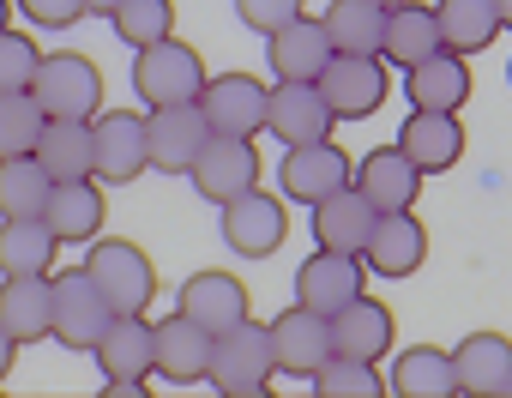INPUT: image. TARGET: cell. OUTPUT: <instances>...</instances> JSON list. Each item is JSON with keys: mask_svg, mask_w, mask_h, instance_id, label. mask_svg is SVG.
I'll return each instance as SVG.
<instances>
[{"mask_svg": "<svg viewBox=\"0 0 512 398\" xmlns=\"http://www.w3.org/2000/svg\"><path fill=\"white\" fill-rule=\"evenodd\" d=\"M109 320H115V308L103 302V290L91 284L85 266L55 272V344L61 350H91Z\"/></svg>", "mask_w": 512, "mask_h": 398, "instance_id": "obj_11", "label": "cell"}, {"mask_svg": "<svg viewBox=\"0 0 512 398\" xmlns=\"http://www.w3.org/2000/svg\"><path fill=\"white\" fill-rule=\"evenodd\" d=\"M49 115L31 91H0V157H31Z\"/></svg>", "mask_w": 512, "mask_h": 398, "instance_id": "obj_36", "label": "cell"}, {"mask_svg": "<svg viewBox=\"0 0 512 398\" xmlns=\"http://www.w3.org/2000/svg\"><path fill=\"white\" fill-rule=\"evenodd\" d=\"M13 356H19V338L0 326V386H7V374H13Z\"/></svg>", "mask_w": 512, "mask_h": 398, "instance_id": "obj_42", "label": "cell"}, {"mask_svg": "<svg viewBox=\"0 0 512 398\" xmlns=\"http://www.w3.org/2000/svg\"><path fill=\"white\" fill-rule=\"evenodd\" d=\"M31 97L43 103L49 121H91L103 109V73L91 55L79 49H55L37 61V79H31Z\"/></svg>", "mask_w": 512, "mask_h": 398, "instance_id": "obj_4", "label": "cell"}, {"mask_svg": "<svg viewBox=\"0 0 512 398\" xmlns=\"http://www.w3.org/2000/svg\"><path fill=\"white\" fill-rule=\"evenodd\" d=\"M320 25H326L338 55H380V43H386V7L380 0H332L320 13Z\"/></svg>", "mask_w": 512, "mask_h": 398, "instance_id": "obj_32", "label": "cell"}, {"mask_svg": "<svg viewBox=\"0 0 512 398\" xmlns=\"http://www.w3.org/2000/svg\"><path fill=\"white\" fill-rule=\"evenodd\" d=\"M61 236L43 218H0V278H25V272H55Z\"/></svg>", "mask_w": 512, "mask_h": 398, "instance_id": "obj_31", "label": "cell"}, {"mask_svg": "<svg viewBox=\"0 0 512 398\" xmlns=\"http://www.w3.org/2000/svg\"><path fill=\"white\" fill-rule=\"evenodd\" d=\"M37 61H43L37 37H25L19 25H7V31H0V91H31V79H37Z\"/></svg>", "mask_w": 512, "mask_h": 398, "instance_id": "obj_39", "label": "cell"}, {"mask_svg": "<svg viewBox=\"0 0 512 398\" xmlns=\"http://www.w3.org/2000/svg\"><path fill=\"white\" fill-rule=\"evenodd\" d=\"M308 386H314V398H380L386 392L374 362H356V356H338V350L308 374Z\"/></svg>", "mask_w": 512, "mask_h": 398, "instance_id": "obj_37", "label": "cell"}, {"mask_svg": "<svg viewBox=\"0 0 512 398\" xmlns=\"http://www.w3.org/2000/svg\"><path fill=\"white\" fill-rule=\"evenodd\" d=\"M500 398H512V380H506V392H500Z\"/></svg>", "mask_w": 512, "mask_h": 398, "instance_id": "obj_47", "label": "cell"}, {"mask_svg": "<svg viewBox=\"0 0 512 398\" xmlns=\"http://www.w3.org/2000/svg\"><path fill=\"white\" fill-rule=\"evenodd\" d=\"M187 181H193V193L205 206H229L235 193L260 187V151H253V139H241V133H211L199 145Z\"/></svg>", "mask_w": 512, "mask_h": 398, "instance_id": "obj_5", "label": "cell"}, {"mask_svg": "<svg viewBox=\"0 0 512 398\" xmlns=\"http://www.w3.org/2000/svg\"><path fill=\"white\" fill-rule=\"evenodd\" d=\"M55 175L37 157H0V218H43Z\"/></svg>", "mask_w": 512, "mask_h": 398, "instance_id": "obj_35", "label": "cell"}, {"mask_svg": "<svg viewBox=\"0 0 512 398\" xmlns=\"http://www.w3.org/2000/svg\"><path fill=\"white\" fill-rule=\"evenodd\" d=\"M205 79H211V73H205L199 49H193V43H181V37H157V43L133 49V91H139V103H145V109L199 103Z\"/></svg>", "mask_w": 512, "mask_h": 398, "instance_id": "obj_2", "label": "cell"}, {"mask_svg": "<svg viewBox=\"0 0 512 398\" xmlns=\"http://www.w3.org/2000/svg\"><path fill=\"white\" fill-rule=\"evenodd\" d=\"M434 19H440V43H446L452 55H482V49L500 37L494 0H440Z\"/></svg>", "mask_w": 512, "mask_h": 398, "instance_id": "obj_34", "label": "cell"}, {"mask_svg": "<svg viewBox=\"0 0 512 398\" xmlns=\"http://www.w3.org/2000/svg\"><path fill=\"white\" fill-rule=\"evenodd\" d=\"M85 272H91V284L103 290V302L115 314H145L157 302V266L127 236H97L91 254H85Z\"/></svg>", "mask_w": 512, "mask_h": 398, "instance_id": "obj_3", "label": "cell"}, {"mask_svg": "<svg viewBox=\"0 0 512 398\" xmlns=\"http://www.w3.org/2000/svg\"><path fill=\"white\" fill-rule=\"evenodd\" d=\"M338 115L326 109L320 85H296V79H278L266 91V133L278 145H308V139H332Z\"/></svg>", "mask_w": 512, "mask_h": 398, "instance_id": "obj_13", "label": "cell"}, {"mask_svg": "<svg viewBox=\"0 0 512 398\" xmlns=\"http://www.w3.org/2000/svg\"><path fill=\"white\" fill-rule=\"evenodd\" d=\"M332 55H338V49H332L326 25H320V19H308V13H296L290 25H278V31L266 37V67H272V79L314 85V79L326 73V61H332Z\"/></svg>", "mask_w": 512, "mask_h": 398, "instance_id": "obj_16", "label": "cell"}, {"mask_svg": "<svg viewBox=\"0 0 512 398\" xmlns=\"http://www.w3.org/2000/svg\"><path fill=\"white\" fill-rule=\"evenodd\" d=\"M452 374L464 398H500L512 380V338L506 332H470L452 350Z\"/></svg>", "mask_w": 512, "mask_h": 398, "instance_id": "obj_24", "label": "cell"}, {"mask_svg": "<svg viewBox=\"0 0 512 398\" xmlns=\"http://www.w3.org/2000/svg\"><path fill=\"white\" fill-rule=\"evenodd\" d=\"M19 13L31 31H73L79 19H91L85 0H19Z\"/></svg>", "mask_w": 512, "mask_h": 398, "instance_id": "obj_41", "label": "cell"}, {"mask_svg": "<svg viewBox=\"0 0 512 398\" xmlns=\"http://www.w3.org/2000/svg\"><path fill=\"white\" fill-rule=\"evenodd\" d=\"M13 25V0H0V31H7Z\"/></svg>", "mask_w": 512, "mask_h": 398, "instance_id": "obj_46", "label": "cell"}, {"mask_svg": "<svg viewBox=\"0 0 512 398\" xmlns=\"http://www.w3.org/2000/svg\"><path fill=\"white\" fill-rule=\"evenodd\" d=\"M506 85H512V61H506Z\"/></svg>", "mask_w": 512, "mask_h": 398, "instance_id": "obj_48", "label": "cell"}, {"mask_svg": "<svg viewBox=\"0 0 512 398\" xmlns=\"http://www.w3.org/2000/svg\"><path fill=\"white\" fill-rule=\"evenodd\" d=\"M272 374H278V356H272V326H229L211 338V386L223 398H266L272 392Z\"/></svg>", "mask_w": 512, "mask_h": 398, "instance_id": "obj_1", "label": "cell"}, {"mask_svg": "<svg viewBox=\"0 0 512 398\" xmlns=\"http://www.w3.org/2000/svg\"><path fill=\"white\" fill-rule=\"evenodd\" d=\"M386 392H398V398H458L452 350H440V344H404V350L392 356Z\"/></svg>", "mask_w": 512, "mask_h": 398, "instance_id": "obj_29", "label": "cell"}, {"mask_svg": "<svg viewBox=\"0 0 512 398\" xmlns=\"http://www.w3.org/2000/svg\"><path fill=\"white\" fill-rule=\"evenodd\" d=\"M392 344H398L392 308L374 302L368 290L332 314V350H338V356H356V362H374V368H380V356H392Z\"/></svg>", "mask_w": 512, "mask_h": 398, "instance_id": "obj_21", "label": "cell"}, {"mask_svg": "<svg viewBox=\"0 0 512 398\" xmlns=\"http://www.w3.org/2000/svg\"><path fill=\"white\" fill-rule=\"evenodd\" d=\"M362 260H368L374 278H416L422 260H428V230H422L416 206H404V212H380V224H374Z\"/></svg>", "mask_w": 512, "mask_h": 398, "instance_id": "obj_17", "label": "cell"}, {"mask_svg": "<svg viewBox=\"0 0 512 398\" xmlns=\"http://www.w3.org/2000/svg\"><path fill=\"white\" fill-rule=\"evenodd\" d=\"M187 320H199L211 338L217 332H229V326H241L247 320V284L241 278H229V272H193L187 284H181V302H175Z\"/></svg>", "mask_w": 512, "mask_h": 398, "instance_id": "obj_26", "label": "cell"}, {"mask_svg": "<svg viewBox=\"0 0 512 398\" xmlns=\"http://www.w3.org/2000/svg\"><path fill=\"white\" fill-rule=\"evenodd\" d=\"M314 85H320V97H326V109H332L338 121H368V115L386 103V91H392L380 55H332Z\"/></svg>", "mask_w": 512, "mask_h": 398, "instance_id": "obj_8", "label": "cell"}, {"mask_svg": "<svg viewBox=\"0 0 512 398\" xmlns=\"http://www.w3.org/2000/svg\"><path fill=\"white\" fill-rule=\"evenodd\" d=\"M356 187L374 199V212H404L416 206V193H422V169L404 157V145H374L362 163H356Z\"/></svg>", "mask_w": 512, "mask_h": 398, "instance_id": "obj_25", "label": "cell"}, {"mask_svg": "<svg viewBox=\"0 0 512 398\" xmlns=\"http://www.w3.org/2000/svg\"><path fill=\"white\" fill-rule=\"evenodd\" d=\"M470 67H464V55H452V49H440V55H428V61H416V67H404V97H410V109H464L470 103Z\"/></svg>", "mask_w": 512, "mask_h": 398, "instance_id": "obj_28", "label": "cell"}, {"mask_svg": "<svg viewBox=\"0 0 512 398\" xmlns=\"http://www.w3.org/2000/svg\"><path fill=\"white\" fill-rule=\"evenodd\" d=\"M398 145L422 175H440L464 157V121L452 109H410V121L398 127Z\"/></svg>", "mask_w": 512, "mask_h": 398, "instance_id": "obj_23", "label": "cell"}, {"mask_svg": "<svg viewBox=\"0 0 512 398\" xmlns=\"http://www.w3.org/2000/svg\"><path fill=\"white\" fill-rule=\"evenodd\" d=\"M145 380H103V398H139Z\"/></svg>", "mask_w": 512, "mask_h": 398, "instance_id": "obj_43", "label": "cell"}, {"mask_svg": "<svg viewBox=\"0 0 512 398\" xmlns=\"http://www.w3.org/2000/svg\"><path fill=\"white\" fill-rule=\"evenodd\" d=\"M217 212H223V242H229V254H241V260H266V254H278L284 236H290L284 199L266 193V187L235 193L229 206H217Z\"/></svg>", "mask_w": 512, "mask_h": 398, "instance_id": "obj_7", "label": "cell"}, {"mask_svg": "<svg viewBox=\"0 0 512 398\" xmlns=\"http://www.w3.org/2000/svg\"><path fill=\"white\" fill-rule=\"evenodd\" d=\"M302 13V0H235V19L253 31V37H272L278 25H290Z\"/></svg>", "mask_w": 512, "mask_h": 398, "instance_id": "obj_40", "label": "cell"}, {"mask_svg": "<svg viewBox=\"0 0 512 398\" xmlns=\"http://www.w3.org/2000/svg\"><path fill=\"white\" fill-rule=\"evenodd\" d=\"M440 19L434 7H422V0H398V7H386V43H380V61L392 67H416L428 55H440Z\"/></svg>", "mask_w": 512, "mask_h": 398, "instance_id": "obj_30", "label": "cell"}, {"mask_svg": "<svg viewBox=\"0 0 512 398\" xmlns=\"http://www.w3.org/2000/svg\"><path fill=\"white\" fill-rule=\"evenodd\" d=\"M0 326L19 338V350L55 338V272L0 278Z\"/></svg>", "mask_w": 512, "mask_h": 398, "instance_id": "obj_19", "label": "cell"}, {"mask_svg": "<svg viewBox=\"0 0 512 398\" xmlns=\"http://www.w3.org/2000/svg\"><path fill=\"white\" fill-rule=\"evenodd\" d=\"M308 212H314V248H338V254H362L368 236H374V224H380L374 199L356 181L338 187V193H326L320 206H308Z\"/></svg>", "mask_w": 512, "mask_h": 398, "instance_id": "obj_20", "label": "cell"}, {"mask_svg": "<svg viewBox=\"0 0 512 398\" xmlns=\"http://www.w3.org/2000/svg\"><path fill=\"white\" fill-rule=\"evenodd\" d=\"M380 7H398V0H380Z\"/></svg>", "mask_w": 512, "mask_h": 398, "instance_id": "obj_49", "label": "cell"}, {"mask_svg": "<svg viewBox=\"0 0 512 398\" xmlns=\"http://www.w3.org/2000/svg\"><path fill=\"white\" fill-rule=\"evenodd\" d=\"M103 380H151L157 374V320L145 314H115L103 338L91 344Z\"/></svg>", "mask_w": 512, "mask_h": 398, "instance_id": "obj_15", "label": "cell"}, {"mask_svg": "<svg viewBox=\"0 0 512 398\" xmlns=\"http://www.w3.org/2000/svg\"><path fill=\"white\" fill-rule=\"evenodd\" d=\"M272 356H278V374H314L326 356H332V320L290 302L278 320H272Z\"/></svg>", "mask_w": 512, "mask_h": 398, "instance_id": "obj_22", "label": "cell"}, {"mask_svg": "<svg viewBox=\"0 0 512 398\" xmlns=\"http://www.w3.org/2000/svg\"><path fill=\"white\" fill-rule=\"evenodd\" d=\"M266 91H272V85H260L253 73H217V79H205L199 109H205L211 133H241V139H253V133H266Z\"/></svg>", "mask_w": 512, "mask_h": 398, "instance_id": "obj_14", "label": "cell"}, {"mask_svg": "<svg viewBox=\"0 0 512 398\" xmlns=\"http://www.w3.org/2000/svg\"><path fill=\"white\" fill-rule=\"evenodd\" d=\"M55 181H79V175H97V145H91V121H49L37 151H31Z\"/></svg>", "mask_w": 512, "mask_h": 398, "instance_id": "obj_33", "label": "cell"}, {"mask_svg": "<svg viewBox=\"0 0 512 398\" xmlns=\"http://www.w3.org/2000/svg\"><path fill=\"white\" fill-rule=\"evenodd\" d=\"M157 374L169 386H193L211 374V332L199 320H187L181 308L157 320Z\"/></svg>", "mask_w": 512, "mask_h": 398, "instance_id": "obj_27", "label": "cell"}, {"mask_svg": "<svg viewBox=\"0 0 512 398\" xmlns=\"http://www.w3.org/2000/svg\"><path fill=\"white\" fill-rule=\"evenodd\" d=\"M205 139H211V121H205L199 103L145 109V145H151V169L157 175H187Z\"/></svg>", "mask_w": 512, "mask_h": 398, "instance_id": "obj_12", "label": "cell"}, {"mask_svg": "<svg viewBox=\"0 0 512 398\" xmlns=\"http://www.w3.org/2000/svg\"><path fill=\"white\" fill-rule=\"evenodd\" d=\"M91 145H97V181H139L151 169V145H145V115L139 109H97L91 115Z\"/></svg>", "mask_w": 512, "mask_h": 398, "instance_id": "obj_10", "label": "cell"}, {"mask_svg": "<svg viewBox=\"0 0 512 398\" xmlns=\"http://www.w3.org/2000/svg\"><path fill=\"white\" fill-rule=\"evenodd\" d=\"M494 13H500V31H512V0H494Z\"/></svg>", "mask_w": 512, "mask_h": 398, "instance_id": "obj_45", "label": "cell"}, {"mask_svg": "<svg viewBox=\"0 0 512 398\" xmlns=\"http://www.w3.org/2000/svg\"><path fill=\"white\" fill-rule=\"evenodd\" d=\"M109 25L127 49H145L157 37H175V0H121L109 13Z\"/></svg>", "mask_w": 512, "mask_h": 398, "instance_id": "obj_38", "label": "cell"}, {"mask_svg": "<svg viewBox=\"0 0 512 398\" xmlns=\"http://www.w3.org/2000/svg\"><path fill=\"white\" fill-rule=\"evenodd\" d=\"M115 7H121V0H85V13H91V19H109Z\"/></svg>", "mask_w": 512, "mask_h": 398, "instance_id": "obj_44", "label": "cell"}, {"mask_svg": "<svg viewBox=\"0 0 512 398\" xmlns=\"http://www.w3.org/2000/svg\"><path fill=\"white\" fill-rule=\"evenodd\" d=\"M368 260L362 254H338V248H314L302 266H296V302L314 308V314H338L344 302H356L368 290Z\"/></svg>", "mask_w": 512, "mask_h": 398, "instance_id": "obj_9", "label": "cell"}, {"mask_svg": "<svg viewBox=\"0 0 512 398\" xmlns=\"http://www.w3.org/2000/svg\"><path fill=\"white\" fill-rule=\"evenodd\" d=\"M103 218H109V199H103V181L97 175H79V181H55L49 187L43 224L61 236V248H73V242L91 248L103 236Z\"/></svg>", "mask_w": 512, "mask_h": 398, "instance_id": "obj_18", "label": "cell"}, {"mask_svg": "<svg viewBox=\"0 0 512 398\" xmlns=\"http://www.w3.org/2000/svg\"><path fill=\"white\" fill-rule=\"evenodd\" d=\"M356 181V163L338 139H308V145H284V163H278V187L296 206H320L326 193L350 187Z\"/></svg>", "mask_w": 512, "mask_h": 398, "instance_id": "obj_6", "label": "cell"}]
</instances>
